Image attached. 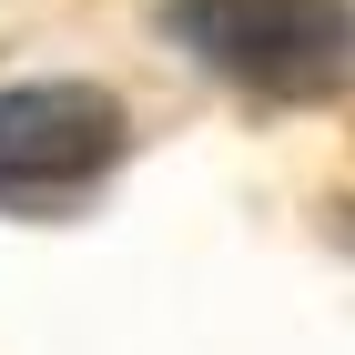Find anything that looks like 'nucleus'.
I'll return each mask as SVG.
<instances>
[{
  "label": "nucleus",
  "mask_w": 355,
  "mask_h": 355,
  "mask_svg": "<svg viewBox=\"0 0 355 355\" xmlns=\"http://www.w3.org/2000/svg\"><path fill=\"white\" fill-rule=\"evenodd\" d=\"M132 163V102L92 71L0 82V214L71 223L112 173Z\"/></svg>",
  "instance_id": "nucleus-1"
},
{
  "label": "nucleus",
  "mask_w": 355,
  "mask_h": 355,
  "mask_svg": "<svg viewBox=\"0 0 355 355\" xmlns=\"http://www.w3.org/2000/svg\"><path fill=\"white\" fill-rule=\"evenodd\" d=\"M163 31L254 102H325L355 71V0H163Z\"/></svg>",
  "instance_id": "nucleus-2"
}]
</instances>
